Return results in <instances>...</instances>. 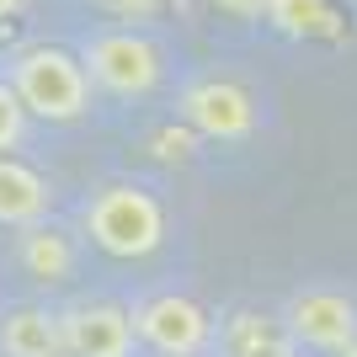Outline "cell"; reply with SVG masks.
I'll return each instance as SVG.
<instances>
[{
  "label": "cell",
  "instance_id": "obj_1",
  "mask_svg": "<svg viewBox=\"0 0 357 357\" xmlns=\"http://www.w3.org/2000/svg\"><path fill=\"white\" fill-rule=\"evenodd\" d=\"M80 229L112 261H144L165 240V208L144 181H107L86 197Z\"/></svg>",
  "mask_w": 357,
  "mask_h": 357
},
{
  "label": "cell",
  "instance_id": "obj_7",
  "mask_svg": "<svg viewBox=\"0 0 357 357\" xmlns=\"http://www.w3.org/2000/svg\"><path fill=\"white\" fill-rule=\"evenodd\" d=\"M64 357H134V310L118 298H75L59 310Z\"/></svg>",
  "mask_w": 357,
  "mask_h": 357
},
{
  "label": "cell",
  "instance_id": "obj_11",
  "mask_svg": "<svg viewBox=\"0 0 357 357\" xmlns=\"http://www.w3.org/2000/svg\"><path fill=\"white\" fill-rule=\"evenodd\" d=\"M22 267H27L32 278H43V283H64V278L75 272V245H70V235L48 229V224L27 229V235H22Z\"/></svg>",
  "mask_w": 357,
  "mask_h": 357
},
{
  "label": "cell",
  "instance_id": "obj_15",
  "mask_svg": "<svg viewBox=\"0 0 357 357\" xmlns=\"http://www.w3.org/2000/svg\"><path fill=\"white\" fill-rule=\"evenodd\" d=\"M219 16H235V22H256V16H267V0H208Z\"/></svg>",
  "mask_w": 357,
  "mask_h": 357
},
{
  "label": "cell",
  "instance_id": "obj_14",
  "mask_svg": "<svg viewBox=\"0 0 357 357\" xmlns=\"http://www.w3.org/2000/svg\"><path fill=\"white\" fill-rule=\"evenodd\" d=\"M102 11H112V16H128V22H144V16H155L165 6V0H96Z\"/></svg>",
  "mask_w": 357,
  "mask_h": 357
},
{
  "label": "cell",
  "instance_id": "obj_2",
  "mask_svg": "<svg viewBox=\"0 0 357 357\" xmlns=\"http://www.w3.org/2000/svg\"><path fill=\"white\" fill-rule=\"evenodd\" d=\"M11 86L32 118L43 123H75L91 112V75L80 54L59 43H32L11 59Z\"/></svg>",
  "mask_w": 357,
  "mask_h": 357
},
{
  "label": "cell",
  "instance_id": "obj_13",
  "mask_svg": "<svg viewBox=\"0 0 357 357\" xmlns=\"http://www.w3.org/2000/svg\"><path fill=\"white\" fill-rule=\"evenodd\" d=\"M22 134H27V107H22L11 80H0V155H11Z\"/></svg>",
  "mask_w": 357,
  "mask_h": 357
},
{
  "label": "cell",
  "instance_id": "obj_4",
  "mask_svg": "<svg viewBox=\"0 0 357 357\" xmlns=\"http://www.w3.org/2000/svg\"><path fill=\"white\" fill-rule=\"evenodd\" d=\"M134 331L139 347L155 357H213V331L219 314H208L192 294H149L134 304Z\"/></svg>",
  "mask_w": 357,
  "mask_h": 357
},
{
  "label": "cell",
  "instance_id": "obj_12",
  "mask_svg": "<svg viewBox=\"0 0 357 357\" xmlns=\"http://www.w3.org/2000/svg\"><path fill=\"white\" fill-rule=\"evenodd\" d=\"M267 27L283 38H326L336 32V11L331 0H267Z\"/></svg>",
  "mask_w": 357,
  "mask_h": 357
},
{
  "label": "cell",
  "instance_id": "obj_9",
  "mask_svg": "<svg viewBox=\"0 0 357 357\" xmlns=\"http://www.w3.org/2000/svg\"><path fill=\"white\" fill-rule=\"evenodd\" d=\"M48 208H54L48 181L27 160L0 155V224L6 229H38V224H48Z\"/></svg>",
  "mask_w": 357,
  "mask_h": 357
},
{
  "label": "cell",
  "instance_id": "obj_6",
  "mask_svg": "<svg viewBox=\"0 0 357 357\" xmlns=\"http://www.w3.org/2000/svg\"><path fill=\"white\" fill-rule=\"evenodd\" d=\"M176 112L197 139H213V144H245L256 134V123H261L251 91L235 86V80H219V75L192 80V86L181 91Z\"/></svg>",
  "mask_w": 357,
  "mask_h": 357
},
{
  "label": "cell",
  "instance_id": "obj_10",
  "mask_svg": "<svg viewBox=\"0 0 357 357\" xmlns=\"http://www.w3.org/2000/svg\"><path fill=\"white\" fill-rule=\"evenodd\" d=\"M0 357H64V331L59 310L22 304L0 320Z\"/></svg>",
  "mask_w": 357,
  "mask_h": 357
},
{
  "label": "cell",
  "instance_id": "obj_8",
  "mask_svg": "<svg viewBox=\"0 0 357 357\" xmlns=\"http://www.w3.org/2000/svg\"><path fill=\"white\" fill-rule=\"evenodd\" d=\"M213 357H304L298 342L288 336L283 314H267V310H224L219 314V331H213Z\"/></svg>",
  "mask_w": 357,
  "mask_h": 357
},
{
  "label": "cell",
  "instance_id": "obj_16",
  "mask_svg": "<svg viewBox=\"0 0 357 357\" xmlns=\"http://www.w3.org/2000/svg\"><path fill=\"white\" fill-rule=\"evenodd\" d=\"M16 6H22V0H0V22H6V16H16Z\"/></svg>",
  "mask_w": 357,
  "mask_h": 357
},
{
  "label": "cell",
  "instance_id": "obj_5",
  "mask_svg": "<svg viewBox=\"0 0 357 357\" xmlns=\"http://www.w3.org/2000/svg\"><path fill=\"white\" fill-rule=\"evenodd\" d=\"M80 64H86L91 86H102L107 96H123V102L149 96L165 75V59H160V48H155V38H144V32H134V27L96 32V38L80 48Z\"/></svg>",
  "mask_w": 357,
  "mask_h": 357
},
{
  "label": "cell",
  "instance_id": "obj_3",
  "mask_svg": "<svg viewBox=\"0 0 357 357\" xmlns=\"http://www.w3.org/2000/svg\"><path fill=\"white\" fill-rule=\"evenodd\" d=\"M283 326L310 357H357V298L336 283H304L283 298Z\"/></svg>",
  "mask_w": 357,
  "mask_h": 357
}]
</instances>
